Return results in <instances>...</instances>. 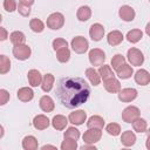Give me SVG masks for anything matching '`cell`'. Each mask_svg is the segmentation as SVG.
Instances as JSON below:
<instances>
[{"label":"cell","instance_id":"29","mask_svg":"<svg viewBox=\"0 0 150 150\" xmlns=\"http://www.w3.org/2000/svg\"><path fill=\"white\" fill-rule=\"evenodd\" d=\"M143 38V32L141 29H131L127 33V40L130 43H137L138 41H141V39Z\"/></svg>","mask_w":150,"mask_h":150},{"label":"cell","instance_id":"36","mask_svg":"<svg viewBox=\"0 0 150 150\" xmlns=\"http://www.w3.org/2000/svg\"><path fill=\"white\" fill-rule=\"evenodd\" d=\"M77 149V142L75 139L64 138V141L61 143V150H76Z\"/></svg>","mask_w":150,"mask_h":150},{"label":"cell","instance_id":"10","mask_svg":"<svg viewBox=\"0 0 150 150\" xmlns=\"http://www.w3.org/2000/svg\"><path fill=\"white\" fill-rule=\"evenodd\" d=\"M87 120V112L82 109L75 110L69 114L68 116V122H70L74 125H82Z\"/></svg>","mask_w":150,"mask_h":150},{"label":"cell","instance_id":"26","mask_svg":"<svg viewBox=\"0 0 150 150\" xmlns=\"http://www.w3.org/2000/svg\"><path fill=\"white\" fill-rule=\"evenodd\" d=\"M104 127V120L103 117L98 116V115H93L88 118L87 121V128H97V129H102Z\"/></svg>","mask_w":150,"mask_h":150},{"label":"cell","instance_id":"41","mask_svg":"<svg viewBox=\"0 0 150 150\" xmlns=\"http://www.w3.org/2000/svg\"><path fill=\"white\" fill-rule=\"evenodd\" d=\"M11 98L9 93L6 89H0V105H5Z\"/></svg>","mask_w":150,"mask_h":150},{"label":"cell","instance_id":"6","mask_svg":"<svg viewBox=\"0 0 150 150\" xmlns=\"http://www.w3.org/2000/svg\"><path fill=\"white\" fill-rule=\"evenodd\" d=\"M88 57H89V62L91 63V66H101L104 63L105 61V54L102 49L100 48H93L89 54H88Z\"/></svg>","mask_w":150,"mask_h":150},{"label":"cell","instance_id":"18","mask_svg":"<svg viewBox=\"0 0 150 150\" xmlns=\"http://www.w3.org/2000/svg\"><path fill=\"white\" fill-rule=\"evenodd\" d=\"M27 79H28V83L30 84V87H38L41 84L42 75L38 69H30L27 74Z\"/></svg>","mask_w":150,"mask_h":150},{"label":"cell","instance_id":"30","mask_svg":"<svg viewBox=\"0 0 150 150\" xmlns=\"http://www.w3.org/2000/svg\"><path fill=\"white\" fill-rule=\"evenodd\" d=\"M9 40L14 46L15 45H22L26 42V35L20 30H14L9 34Z\"/></svg>","mask_w":150,"mask_h":150},{"label":"cell","instance_id":"43","mask_svg":"<svg viewBox=\"0 0 150 150\" xmlns=\"http://www.w3.org/2000/svg\"><path fill=\"white\" fill-rule=\"evenodd\" d=\"M7 38H8L7 29L4 27H0V41H5V40H7Z\"/></svg>","mask_w":150,"mask_h":150},{"label":"cell","instance_id":"33","mask_svg":"<svg viewBox=\"0 0 150 150\" xmlns=\"http://www.w3.org/2000/svg\"><path fill=\"white\" fill-rule=\"evenodd\" d=\"M11 69L9 57L6 55H0V74H7Z\"/></svg>","mask_w":150,"mask_h":150},{"label":"cell","instance_id":"14","mask_svg":"<svg viewBox=\"0 0 150 150\" xmlns=\"http://www.w3.org/2000/svg\"><path fill=\"white\" fill-rule=\"evenodd\" d=\"M135 82L139 86H146L150 82V74L145 69H138L134 75Z\"/></svg>","mask_w":150,"mask_h":150},{"label":"cell","instance_id":"35","mask_svg":"<svg viewBox=\"0 0 150 150\" xmlns=\"http://www.w3.org/2000/svg\"><path fill=\"white\" fill-rule=\"evenodd\" d=\"M63 138H70V139L77 141L80 138V131H79V129H76L75 127L67 128V130L63 134Z\"/></svg>","mask_w":150,"mask_h":150},{"label":"cell","instance_id":"32","mask_svg":"<svg viewBox=\"0 0 150 150\" xmlns=\"http://www.w3.org/2000/svg\"><path fill=\"white\" fill-rule=\"evenodd\" d=\"M86 76L88 77V80L90 81V83L93 86H98L101 82V77L94 68H87L86 69Z\"/></svg>","mask_w":150,"mask_h":150},{"label":"cell","instance_id":"24","mask_svg":"<svg viewBox=\"0 0 150 150\" xmlns=\"http://www.w3.org/2000/svg\"><path fill=\"white\" fill-rule=\"evenodd\" d=\"M91 16V9L89 6H81L76 12V18L81 22H86Z\"/></svg>","mask_w":150,"mask_h":150},{"label":"cell","instance_id":"5","mask_svg":"<svg viewBox=\"0 0 150 150\" xmlns=\"http://www.w3.org/2000/svg\"><path fill=\"white\" fill-rule=\"evenodd\" d=\"M82 137H83V142L86 144H95L102 137V129L88 128V130L84 131V134H83Z\"/></svg>","mask_w":150,"mask_h":150},{"label":"cell","instance_id":"2","mask_svg":"<svg viewBox=\"0 0 150 150\" xmlns=\"http://www.w3.org/2000/svg\"><path fill=\"white\" fill-rule=\"evenodd\" d=\"M46 25L48 28L53 29V30H57L60 28L63 27L64 25V16L62 13L60 12H54L52 13L48 18H47V21H46Z\"/></svg>","mask_w":150,"mask_h":150},{"label":"cell","instance_id":"45","mask_svg":"<svg viewBox=\"0 0 150 150\" xmlns=\"http://www.w3.org/2000/svg\"><path fill=\"white\" fill-rule=\"evenodd\" d=\"M34 1L35 0H20V4H22V5H26V6H32L33 4H34Z\"/></svg>","mask_w":150,"mask_h":150},{"label":"cell","instance_id":"39","mask_svg":"<svg viewBox=\"0 0 150 150\" xmlns=\"http://www.w3.org/2000/svg\"><path fill=\"white\" fill-rule=\"evenodd\" d=\"M52 45H53V49H54V50H57V49H60V48H62V47H68V42H67L64 39H62V38H56V39H54Z\"/></svg>","mask_w":150,"mask_h":150},{"label":"cell","instance_id":"28","mask_svg":"<svg viewBox=\"0 0 150 150\" xmlns=\"http://www.w3.org/2000/svg\"><path fill=\"white\" fill-rule=\"evenodd\" d=\"M97 73H98L100 77H101L103 81H105V80H108V79H111V77H115V74H114L111 67H110V66H107V64H101Z\"/></svg>","mask_w":150,"mask_h":150},{"label":"cell","instance_id":"21","mask_svg":"<svg viewBox=\"0 0 150 150\" xmlns=\"http://www.w3.org/2000/svg\"><path fill=\"white\" fill-rule=\"evenodd\" d=\"M54 81H55V77L53 74L48 73L46 74L43 77H42V81H41V89L45 91V93H49L52 89H53V86H54Z\"/></svg>","mask_w":150,"mask_h":150},{"label":"cell","instance_id":"48","mask_svg":"<svg viewBox=\"0 0 150 150\" xmlns=\"http://www.w3.org/2000/svg\"><path fill=\"white\" fill-rule=\"evenodd\" d=\"M149 28H150V23H148V25H146V34H148V35L150 34V32H149Z\"/></svg>","mask_w":150,"mask_h":150},{"label":"cell","instance_id":"40","mask_svg":"<svg viewBox=\"0 0 150 150\" xmlns=\"http://www.w3.org/2000/svg\"><path fill=\"white\" fill-rule=\"evenodd\" d=\"M4 8L5 11L12 13L16 9V2L15 0H4Z\"/></svg>","mask_w":150,"mask_h":150},{"label":"cell","instance_id":"44","mask_svg":"<svg viewBox=\"0 0 150 150\" xmlns=\"http://www.w3.org/2000/svg\"><path fill=\"white\" fill-rule=\"evenodd\" d=\"M88 149H90V150H96V146H95L94 144H84V145L81 146V150H88Z\"/></svg>","mask_w":150,"mask_h":150},{"label":"cell","instance_id":"46","mask_svg":"<svg viewBox=\"0 0 150 150\" xmlns=\"http://www.w3.org/2000/svg\"><path fill=\"white\" fill-rule=\"evenodd\" d=\"M4 134H5V130H4V127L0 124V138H2V136H4Z\"/></svg>","mask_w":150,"mask_h":150},{"label":"cell","instance_id":"27","mask_svg":"<svg viewBox=\"0 0 150 150\" xmlns=\"http://www.w3.org/2000/svg\"><path fill=\"white\" fill-rule=\"evenodd\" d=\"M131 124H132L134 131H136V132L142 134V132H145V131L148 130V122H146L144 118L137 117L136 120H134V121L131 122Z\"/></svg>","mask_w":150,"mask_h":150},{"label":"cell","instance_id":"16","mask_svg":"<svg viewBox=\"0 0 150 150\" xmlns=\"http://www.w3.org/2000/svg\"><path fill=\"white\" fill-rule=\"evenodd\" d=\"M103 86H104V89L108 93H111V94H116L121 89V83L115 77H111V79H108V80L103 81Z\"/></svg>","mask_w":150,"mask_h":150},{"label":"cell","instance_id":"31","mask_svg":"<svg viewBox=\"0 0 150 150\" xmlns=\"http://www.w3.org/2000/svg\"><path fill=\"white\" fill-rule=\"evenodd\" d=\"M55 52H56V59H57L59 62L66 63V62L69 61V59H70V50H69L68 47H62V48H60V49H57Z\"/></svg>","mask_w":150,"mask_h":150},{"label":"cell","instance_id":"23","mask_svg":"<svg viewBox=\"0 0 150 150\" xmlns=\"http://www.w3.org/2000/svg\"><path fill=\"white\" fill-rule=\"evenodd\" d=\"M121 143L124 146H131L136 143V135L134 134V131L131 130H127L123 131L121 135Z\"/></svg>","mask_w":150,"mask_h":150},{"label":"cell","instance_id":"8","mask_svg":"<svg viewBox=\"0 0 150 150\" xmlns=\"http://www.w3.org/2000/svg\"><path fill=\"white\" fill-rule=\"evenodd\" d=\"M30 47H28L27 45L22 43V45H15L13 47V55L15 56V59L18 60H21V61H25L27 59H29L30 56Z\"/></svg>","mask_w":150,"mask_h":150},{"label":"cell","instance_id":"11","mask_svg":"<svg viewBox=\"0 0 150 150\" xmlns=\"http://www.w3.org/2000/svg\"><path fill=\"white\" fill-rule=\"evenodd\" d=\"M118 15H120V18H121L123 21L130 22V21H132V20L135 19L136 13H135V9H134L131 6H129V5H123V6L120 8V11H118Z\"/></svg>","mask_w":150,"mask_h":150},{"label":"cell","instance_id":"34","mask_svg":"<svg viewBox=\"0 0 150 150\" xmlns=\"http://www.w3.org/2000/svg\"><path fill=\"white\" fill-rule=\"evenodd\" d=\"M29 27H30V29H32L33 32H35V33H41V32H43V29H45V23H43L40 19L34 18V19H32V20L29 21Z\"/></svg>","mask_w":150,"mask_h":150},{"label":"cell","instance_id":"7","mask_svg":"<svg viewBox=\"0 0 150 150\" xmlns=\"http://www.w3.org/2000/svg\"><path fill=\"white\" fill-rule=\"evenodd\" d=\"M139 116H141V111L135 105H128L122 111V120L125 123H131L134 120H136Z\"/></svg>","mask_w":150,"mask_h":150},{"label":"cell","instance_id":"49","mask_svg":"<svg viewBox=\"0 0 150 150\" xmlns=\"http://www.w3.org/2000/svg\"><path fill=\"white\" fill-rule=\"evenodd\" d=\"M1 21H2V15L0 14V23H1Z\"/></svg>","mask_w":150,"mask_h":150},{"label":"cell","instance_id":"47","mask_svg":"<svg viewBox=\"0 0 150 150\" xmlns=\"http://www.w3.org/2000/svg\"><path fill=\"white\" fill-rule=\"evenodd\" d=\"M47 148H53V149H55V146H54V145H43L41 149H47Z\"/></svg>","mask_w":150,"mask_h":150},{"label":"cell","instance_id":"17","mask_svg":"<svg viewBox=\"0 0 150 150\" xmlns=\"http://www.w3.org/2000/svg\"><path fill=\"white\" fill-rule=\"evenodd\" d=\"M116 70V74H117V76L120 77V79H122V80H127V79H130L131 77V75L134 74V70H132V67L130 66V64H128V63H123V64H121L117 69H115Z\"/></svg>","mask_w":150,"mask_h":150},{"label":"cell","instance_id":"15","mask_svg":"<svg viewBox=\"0 0 150 150\" xmlns=\"http://www.w3.org/2000/svg\"><path fill=\"white\" fill-rule=\"evenodd\" d=\"M39 105H40L41 110L45 111V112H52L54 110V108H55V103H54L53 98L50 96H48V95H43L40 98Z\"/></svg>","mask_w":150,"mask_h":150},{"label":"cell","instance_id":"12","mask_svg":"<svg viewBox=\"0 0 150 150\" xmlns=\"http://www.w3.org/2000/svg\"><path fill=\"white\" fill-rule=\"evenodd\" d=\"M89 36L93 41H100L104 36V27L101 23H93L89 28Z\"/></svg>","mask_w":150,"mask_h":150},{"label":"cell","instance_id":"3","mask_svg":"<svg viewBox=\"0 0 150 150\" xmlns=\"http://www.w3.org/2000/svg\"><path fill=\"white\" fill-rule=\"evenodd\" d=\"M127 59H128V61L130 62L131 66H136V67L142 66L143 62H144V55H143V53L139 49L135 48V47H131L130 49H128Z\"/></svg>","mask_w":150,"mask_h":150},{"label":"cell","instance_id":"22","mask_svg":"<svg viewBox=\"0 0 150 150\" xmlns=\"http://www.w3.org/2000/svg\"><path fill=\"white\" fill-rule=\"evenodd\" d=\"M52 125L55 130H63L66 127H67V123H68V118L63 115H55L53 118H52Z\"/></svg>","mask_w":150,"mask_h":150},{"label":"cell","instance_id":"1","mask_svg":"<svg viewBox=\"0 0 150 150\" xmlns=\"http://www.w3.org/2000/svg\"><path fill=\"white\" fill-rule=\"evenodd\" d=\"M56 95L68 109H74L86 103L90 95V87L82 77L66 76L57 82Z\"/></svg>","mask_w":150,"mask_h":150},{"label":"cell","instance_id":"13","mask_svg":"<svg viewBox=\"0 0 150 150\" xmlns=\"http://www.w3.org/2000/svg\"><path fill=\"white\" fill-rule=\"evenodd\" d=\"M49 124H50V121L46 115L40 114L33 118V125L36 130H45L49 127Z\"/></svg>","mask_w":150,"mask_h":150},{"label":"cell","instance_id":"42","mask_svg":"<svg viewBox=\"0 0 150 150\" xmlns=\"http://www.w3.org/2000/svg\"><path fill=\"white\" fill-rule=\"evenodd\" d=\"M16 8H18L19 14L22 15V16H28V15L30 14V7H29V6L19 4V6H16Z\"/></svg>","mask_w":150,"mask_h":150},{"label":"cell","instance_id":"37","mask_svg":"<svg viewBox=\"0 0 150 150\" xmlns=\"http://www.w3.org/2000/svg\"><path fill=\"white\" fill-rule=\"evenodd\" d=\"M105 131L111 136H118L121 134V127H120V124L112 122L105 127Z\"/></svg>","mask_w":150,"mask_h":150},{"label":"cell","instance_id":"20","mask_svg":"<svg viewBox=\"0 0 150 150\" xmlns=\"http://www.w3.org/2000/svg\"><path fill=\"white\" fill-rule=\"evenodd\" d=\"M123 39H124V36H123L122 32H120V30H111L107 35V41H108V43L110 46H117V45H120L123 41Z\"/></svg>","mask_w":150,"mask_h":150},{"label":"cell","instance_id":"4","mask_svg":"<svg viewBox=\"0 0 150 150\" xmlns=\"http://www.w3.org/2000/svg\"><path fill=\"white\" fill-rule=\"evenodd\" d=\"M70 46H71V49L77 54H84L89 48L88 40L84 36H75L71 40Z\"/></svg>","mask_w":150,"mask_h":150},{"label":"cell","instance_id":"38","mask_svg":"<svg viewBox=\"0 0 150 150\" xmlns=\"http://www.w3.org/2000/svg\"><path fill=\"white\" fill-rule=\"evenodd\" d=\"M125 62V57L122 55V54H116V55H114L112 56V59H111V67L114 68V69H117L121 64H123Z\"/></svg>","mask_w":150,"mask_h":150},{"label":"cell","instance_id":"19","mask_svg":"<svg viewBox=\"0 0 150 150\" xmlns=\"http://www.w3.org/2000/svg\"><path fill=\"white\" fill-rule=\"evenodd\" d=\"M16 96H18V98H19L21 102H29V101H32L33 97H34V91H33V89L29 88V87H22V88H20V89L18 90Z\"/></svg>","mask_w":150,"mask_h":150},{"label":"cell","instance_id":"9","mask_svg":"<svg viewBox=\"0 0 150 150\" xmlns=\"http://www.w3.org/2000/svg\"><path fill=\"white\" fill-rule=\"evenodd\" d=\"M138 93L135 88H123V89H120L118 91V100L121 102H124V103H129V102H132L134 100H136Z\"/></svg>","mask_w":150,"mask_h":150},{"label":"cell","instance_id":"25","mask_svg":"<svg viewBox=\"0 0 150 150\" xmlns=\"http://www.w3.org/2000/svg\"><path fill=\"white\" fill-rule=\"evenodd\" d=\"M39 146V143H38V139L32 136V135H28L26 137H23L22 139V148L25 150H36Z\"/></svg>","mask_w":150,"mask_h":150}]
</instances>
